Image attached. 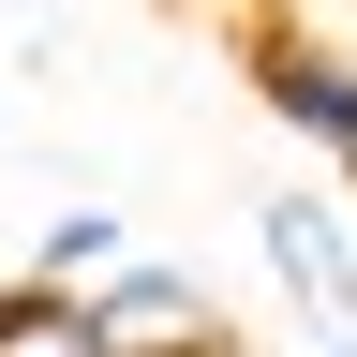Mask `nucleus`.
Returning <instances> with one entry per match:
<instances>
[{"label": "nucleus", "mask_w": 357, "mask_h": 357, "mask_svg": "<svg viewBox=\"0 0 357 357\" xmlns=\"http://www.w3.org/2000/svg\"><path fill=\"white\" fill-rule=\"evenodd\" d=\"M253 253H268V283H283V312L312 328V357H357V208L268 178L253 194Z\"/></svg>", "instance_id": "1"}, {"label": "nucleus", "mask_w": 357, "mask_h": 357, "mask_svg": "<svg viewBox=\"0 0 357 357\" xmlns=\"http://www.w3.org/2000/svg\"><path fill=\"white\" fill-rule=\"evenodd\" d=\"M238 75H253V105L283 119L298 149H328L342 194H357V45H312V30H283V15H253Z\"/></svg>", "instance_id": "2"}, {"label": "nucleus", "mask_w": 357, "mask_h": 357, "mask_svg": "<svg viewBox=\"0 0 357 357\" xmlns=\"http://www.w3.org/2000/svg\"><path fill=\"white\" fill-rule=\"evenodd\" d=\"M89 328H105L119 357H223V312L194 268H164V253H119V268H89Z\"/></svg>", "instance_id": "3"}, {"label": "nucleus", "mask_w": 357, "mask_h": 357, "mask_svg": "<svg viewBox=\"0 0 357 357\" xmlns=\"http://www.w3.org/2000/svg\"><path fill=\"white\" fill-rule=\"evenodd\" d=\"M134 238H119V223L105 208H45V238H30V268H45V283H89V268H119Z\"/></svg>", "instance_id": "4"}, {"label": "nucleus", "mask_w": 357, "mask_h": 357, "mask_svg": "<svg viewBox=\"0 0 357 357\" xmlns=\"http://www.w3.org/2000/svg\"><path fill=\"white\" fill-rule=\"evenodd\" d=\"M223 357H253V342H223Z\"/></svg>", "instance_id": "5"}]
</instances>
